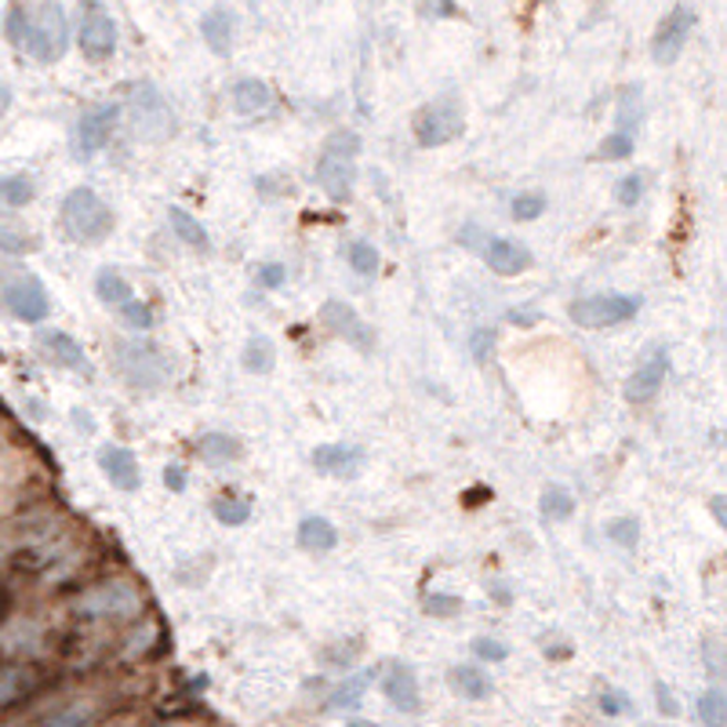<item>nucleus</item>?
I'll use <instances>...</instances> for the list:
<instances>
[{
	"mask_svg": "<svg viewBox=\"0 0 727 727\" xmlns=\"http://www.w3.org/2000/svg\"><path fill=\"white\" fill-rule=\"evenodd\" d=\"M8 41L36 62H55L70 48V19L59 4H15L8 8Z\"/></svg>",
	"mask_w": 727,
	"mask_h": 727,
	"instance_id": "obj_1",
	"label": "nucleus"
},
{
	"mask_svg": "<svg viewBox=\"0 0 727 727\" xmlns=\"http://www.w3.org/2000/svg\"><path fill=\"white\" fill-rule=\"evenodd\" d=\"M143 611L146 597L131 579H103L95 586H84L70 600V615L87 625H128L139 622Z\"/></svg>",
	"mask_w": 727,
	"mask_h": 727,
	"instance_id": "obj_2",
	"label": "nucleus"
},
{
	"mask_svg": "<svg viewBox=\"0 0 727 727\" xmlns=\"http://www.w3.org/2000/svg\"><path fill=\"white\" fill-rule=\"evenodd\" d=\"M59 222L73 244H103L113 233V211L103 197L87 186L70 190L59 208Z\"/></svg>",
	"mask_w": 727,
	"mask_h": 727,
	"instance_id": "obj_3",
	"label": "nucleus"
},
{
	"mask_svg": "<svg viewBox=\"0 0 727 727\" xmlns=\"http://www.w3.org/2000/svg\"><path fill=\"white\" fill-rule=\"evenodd\" d=\"M360 154V135L357 131H335L328 135V146L317 160V182L320 190L328 193L335 204H343L354 193V179H357V168H354V157Z\"/></svg>",
	"mask_w": 727,
	"mask_h": 727,
	"instance_id": "obj_4",
	"label": "nucleus"
},
{
	"mask_svg": "<svg viewBox=\"0 0 727 727\" xmlns=\"http://www.w3.org/2000/svg\"><path fill=\"white\" fill-rule=\"evenodd\" d=\"M462 131H466V113H462L455 95L433 98V103H425L419 109V117H415V139L425 149L455 143Z\"/></svg>",
	"mask_w": 727,
	"mask_h": 727,
	"instance_id": "obj_5",
	"label": "nucleus"
},
{
	"mask_svg": "<svg viewBox=\"0 0 727 727\" xmlns=\"http://www.w3.org/2000/svg\"><path fill=\"white\" fill-rule=\"evenodd\" d=\"M636 309H641V303L633 295H586L568 306V317L579 328H611V324L630 320Z\"/></svg>",
	"mask_w": 727,
	"mask_h": 727,
	"instance_id": "obj_6",
	"label": "nucleus"
},
{
	"mask_svg": "<svg viewBox=\"0 0 727 727\" xmlns=\"http://www.w3.org/2000/svg\"><path fill=\"white\" fill-rule=\"evenodd\" d=\"M44 687V670L36 662H0V717L19 709Z\"/></svg>",
	"mask_w": 727,
	"mask_h": 727,
	"instance_id": "obj_7",
	"label": "nucleus"
},
{
	"mask_svg": "<svg viewBox=\"0 0 727 727\" xmlns=\"http://www.w3.org/2000/svg\"><path fill=\"white\" fill-rule=\"evenodd\" d=\"M695 22H698L695 8H687V4H676L670 15L658 22V33H655V41H651V55H655L658 66H670V62L681 59Z\"/></svg>",
	"mask_w": 727,
	"mask_h": 727,
	"instance_id": "obj_8",
	"label": "nucleus"
},
{
	"mask_svg": "<svg viewBox=\"0 0 727 727\" xmlns=\"http://www.w3.org/2000/svg\"><path fill=\"white\" fill-rule=\"evenodd\" d=\"M0 303L11 313V317H19L22 324H41L48 313H52V298H48L44 284L36 277H19L4 284V292H0Z\"/></svg>",
	"mask_w": 727,
	"mask_h": 727,
	"instance_id": "obj_9",
	"label": "nucleus"
},
{
	"mask_svg": "<svg viewBox=\"0 0 727 727\" xmlns=\"http://www.w3.org/2000/svg\"><path fill=\"white\" fill-rule=\"evenodd\" d=\"M131 113H135V131L146 135V139H165L171 131V109L154 84L131 87Z\"/></svg>",
	"mask_w": 727,
	"mask_h": 727,
	"instance_id": "obj_10",
	"label": "nucleus"
},
{
	"mask_svg": "<svg viewBox=\"0 0 727 727\" xmlns=\"http://www.w3.org/2000/svg\"><path fill=\"white\" fill-rule=\"evenodd\" d=\"M320 324L328 331H335L338 338H346V343L360 349V354L375 349V328L368 320H360V313L354 306L338 303V298H328V303L320 306Z\"/></svg>",
	"mask_w": 727,
	"mask_h": 727,
	"instance_id": "obj_11",
	"label": "nucleus"
},
{
	"mask_svg": "<svg viewBox=\"0 0 727 727\" xmlns=\"http://www.w3.org/2000/svg\"><path fill=\"white\" fill-rule=\"evenodd\" d=\"M117 117H120V109L113 106V103H103V106L87 109L84 117H81V124H77V154L81 157H95L98 149L109 143L113 128H117Z\"/></svg>",
	"mask_w": 727,
	"mask_h": 727,
	"instance_id": "obj_12",
	"label": "nucleus"
},
{
	"mask_svg": "<svg viewBox=\"0 0 727 727\" xmlns=\"http://www.w3.org/2000/svg\"><path fill=\"white\" fill-rule=\"evenodd\" d=\"M81 48L87 59L103 62L113 55V48H117V22L109 19V11L103 8H87L84 19H81Z\"/></svg>",
	"mask_w": 727,
	"mask_h": 727,
	"instance_id": "obj_13",
	"label": "nucleus"
},
{
	"mask_svg": "<svg viewBox=\"0 0 727 727\" xmlns=\"http://www.w3.org/2000/svg\"><path fill=\"white\" fill-rule=\"evenodd\" d=\"M98 717H103V698L81 695V698L62 702L55 709H48L44 717H36L30 727H95Z\"/></svg>",
	"mask_w": 727,
	"mask_h": 727,
	"instance_id": "obj_14",
	"label": "nucleus"
},
{
	"mask_svg": "<svg viewBox=\"0 0 727 727\" xmlns=\"http://www.w3.org/2000/svg\"><path fill=\"white\" fill-rule=\"evenodd\" d=\"M98 470H103V476L117 487V492H139V484H143L139 459H135L128 447L106 444L103 451H98Z\"/></svg>",
	"mask_w": 727,
	"mask_h": 727,
	"instance_id": "obj_15",
	"label": "nucleus"
},
{
	"mask_svg": "<svg viewBox=\"0 0 727 727\" xmlns=\"http://www.w3.org/2000/svg\"><path fill=\"white\" fill-rule=\"evenodd\" d=\"M313 470L324 473V476H338V481L360 476L364 447H357V444H320V447H313Z\"/></svg>",
	"mask_w": 727,
	"mask_h": 727,
	"instance_id": "obj_16",
	"label": "nucleus"
},
{
	"mask_svg": "<svg viewBox=\"0 0 727 727\" xmlns=\"http://www.w3.org/2000/svg\"><path fill=\"white\" fill-rule=\"evenodd\" d=\"M117 368L128 375L131 382L139 386H154L160 375H165V364H160L154 346H139V343H120L117 346Z\"/></svg>",
	"mask_w": 727,
	"mask_h": 727,
	"instance_id": "obj_17",
	"label": "nucleus"
},
{
	"mask_svg": "<svg viewBox=\"0 0 727 727\" xmlns=\"http://www.w3.org/2000/svg\"><path fill=\"white\" fill-rule=\"evenodd\" d=\"M670 375V354L666 349H655L651 360H644L641 368L630 375V382H625V397L633 400V404H644V400L658 397L662 382H666Z\"/></svg>",
	"mask_w": 727,
	"mask_h": 727,
	"instance_id": "obj_18",
	"label": "nucleus"
},
{
	"mask_svg": "<svg viewBox=\"0 0 727 727\" xmlns=\"http://www.w3.org/2000/svg\"><path fill=\"white\" fill-rule=\"evenodd\" d=\"M484 259L498 277H520V273L531 266V252L524 244L509 241V236H492V241L484 244Z\"/></svg>",
	"mask_w": 727,
	"mask_h": 727,
	"instance_id": "obj_19",
	"label": "nucleus"
},
{
	"mask_svg": "<svg viewBox=\"0 0 727 727\" xmlns=\"http://www.w3.org/2000/svg\"><path fill=\"white\" fill-rule=\"evenodd\" d=\"M36 346H41V354L59 364V368L66 371H92V364H87V354L81 349L77 338H70L66 331H44L41 338H36Z\"/></svg>",
	"mask_w": 727,
	"mask_h": 727,
	"instance_id": "obj_20",
	"label": "nucleus"
},
{
	"mask_svg": "<svg viewBox=\"0 0 727 727\" xmlns=\"http://www.w3.org/2000/svg\"><path fill=\"white\" fill-rule=\"evenodd\" d=\"M382 695L393 702L400 713H419L422 709V692H419V676L408 666H390L382 676Z\"/></svg>",
	"mask_w": 727,
	"mask_h": 727,
	"instance_id": "obj_21",
	"label": "nucleus"
},
{
	"mask_svg": "<svg viewBox=\"0 0 727 727\" xmlns=\"http://www.w3.org/2000/svg\"><path fill=\"white\" fill-rule=\"evenodd\" d=\"M233 27H236L233 11L222 8V4L204 11V19H200V33H204V41H208L211 52H219V55H225L233 48Z\"/></svg>",
	"mask_w": 727,
	"mask_h": 727,
	"instance_id": "obj_22",
	"label": "nucleus"
},
{
	"mask_svg": "<svg viewBox=\"0 0 727 727\" xmlns=\"http://www.w3.org/2000/svg\"><path fill=\"white\" fill-rule=\"evenodd\" d=\"M233 106L236 113H244V117H259V113H266L273 106V87L259 77H244L233 84Z\"/></svg>",
	"mask_w": 727,
	"mask_h": 727,
	"instance_id": "obj_23",
	"label": "nucleus"
},
{
	"mask_svg": "<svg viewBox=\"0 0 727 727\" xmlns=\"http://www.w3.org/2000/svg\"><path fill=\"white\" fill-rule=\"evenodd\" d=\"M295 542L309 549V554H328V549L338 546V531L331 520L324 517H306L298 520V531H295Z\"/></svg>",
	"mask_w": 727,
	"mask_h": 727,
	"instance_id": "obj_24",
	"label": "nucleus"
},
{
	"mask_svg": "<svg viewBox=\"0 0 727 727\" xmlns=\"http://www.w3.org/2000/svg\"><path fill=\"white\" fill-rule=\"evenodd\" d=\"M168 222H171V230H175V236H179L182 244L197 247V252H208V247H211L208 230L186 208H168Z\"/></svg>",
	"mask_w": 727,
	"mask_h": 727,
	"instance_id": "obj_25",
	"label": "nucleus"
},
{
	"mask_svg": "<svg viewBox=\"0 0 727 727\" xmlns=\"http://www.w3.org/2000/svg\"><path fill=\"white\" fill-rule=\"evenodd\" d=\"M451 684H455L459 695H466L473 702H481V698H487L495 692L492 676H487L484 670H476V666H455L451 670Z\"/></svg>",
	"mask_w": 727,
	"mask_h": 727,
	"instance_id": "obj_26",
	"label": "nucleus"
},
{
	"mask_svg": "<svg viewBox=\"0 0 727 727\" xmlns=\"http://www.w3.org/2000/svg\"><path fill=\"white\" fill-rule=\"evenodd\" d=\"M95 295L103 298L106 306H124V303H131V284L124 281L117 270H98Z\"/></svg>",
	"mask_w": 727,
	"mask_h": 727,
	"instance_id": "obj_27",
	"label": "nucleus"
},
{
	"mask_svg": "<svg viewBox=\"0 0 727 727\" xmlns=\"http://www.w3.org/2000/svg\"><path fill=\"white\" fill-rule=\"evenodd\" d=\"M641 113H644L641 87H636V84L622 87V95H619V135H633L636 124H641Z\"/></svg>",
	"mask_w": 727,
	"mask_h": 727,
	"instance_id": "obj_28",
	"label": "nucleus"
},
{
	"mask_svg": "<svg viewBox=\"0 0 727 727\" xmlns=\"http://www.w3.org/2000/svg\"><path fill=\"white\" fill-rule=\"evenodd\" d=\"M371 681H375L371 670L357 673L354 681H346V684L328 698V709H354V706H360V698H364V692L371 687Z\"/></svg>",
	"mask_w": 727,
	"mask_h": 727,
	"instance_id": "obj_29",
	"label": "nucleus"
},
{
	"mask_svg": "<svg viewBox=\"0 0 727 727\" xmlns=\"http://www.w3.org/2000/svg\"><path fill=\"white\" fill-rule=\"evenodd\" d=\"M346 259H349V270L360 273V277H375V273H379V266H382L379 247L368 244V241H354V244H349V247H346Z\"/></svg>",
	"mask_w": 727,
	"mask_h": 727,
	"instance_id": "obj_30",
	"label": "nucleus"
},
{
	"mask_svg": "<svg viewBox=\"0 0 727 727\" xmlns=\"http://www.w3.org/2000/svg\"><path fill=\"white\" fill-rule=\"evenodd\" d=\"M273 364H277V354H273V343L262 335H252L244 346V368L252 375H262V371H273Z\"/></svg>",
	"mask_w": 727,
	"mask_h": 727,
	"instance_id": "obj_31",
	"label": "nucleus"
},
{
	"mask_svg": "<svg viewBox=\"0 0 727 727\" xmlns=\"http://www.w3.org/2000/svg\"><path fill=\"white\" fill-rule=\"evenodd\" d=\"M197 451L208 462H230V459L241 455V444H236L233 436H225V433H204L197 441Z\"/></svg>",
	"mask_w": 727,
	"mask_h": 727,
	"instance_id": "obj_32",
	"label": "nucleus"
},
{
	"mask_svg": "<svg viewBox=\"0 0 727 727\" xmlns=\"http://www.w3.org/2000/svg\"><path fill=\"white\" fill-rule=\"evenodd\" d=\"M211 513H215L219 524H230V528H236V524L252 520V503H247V498H236V495H222V498H215Z\"/></svg>",
	"mask_w": 727,
	"mask_h": 727,
	"instance_id": "obj_33",
	"label": "nucleus"
},
{
	"mask_svg": "<svg viewBox=\"0 0 727 727\" xmlns=\"http://www.w3.org/2000/svg\"><path fill=\"white\" fill-rule=\"evenodd\" d=\"M33 200V182L27 175H8L0 179V208H22Z\"/></svg>",
	"mask_w": 727,
	"mask_h": 727,
	"instance_id": "obj_34",
	"label": "nucleus"
},
{
	"mask_svg": "<svg viewBox=\"0 0 727 727\" xmlns=\"http://www.w3.org/2000/svg\"><path fill=\"white\" fill-rule=\"evenodd\" d=\"M538 509H542L546 520H568L575 513V498L568 495V487H546Z\"/></svg>",
	"mask_w": 727,
	"mask_h": 727,
	"instance_id": "obj_35",
	"label": "nucleus"
},
{
	"mask_svg": "<svg viewBox=\"0 0 727 727\" xmlns=\"http://www.w3.org/2000/svg\"><path fill=\"white\" fill-rule=\"evenodd\" d=\"M724 717H727V698H724V692H706L698 698V720L706 724V727H724Z\"/></svg>",
	"mask_w": 727,
	"mask_h": 727,
	"instance_id": "obj_36",
	"label": "nucleus"
},
{
	"mask_svg": "<svg viewBox=\"0 0 727 727\" xmlns=\"http://www.w3.org/2000/svg\"><path fill=\"white\" fill-rule=\"evenodd\" d=\"M513 219L517 222H531V219H538L546 211V197L542 193H517L513 197Z\"/></svg>",
	"mask_w": 727,
	"mask_h": 727,
	"instance_id": "obj_37",
	"label": "nucleus"
},
{
	"mask_svg": "<svg viewBox=\"0 0 727 727\" xmlns=\"http://www.w3.org/2000/svg\"><path fill=\"white\" fill-rule=\"evenodd\" d=\"M30 247H36V241L27 230H15V225H0V252L22 255V252H30Z\"/></svg>",
	"mask_w": 727,
	"mask_h": 727,
	"instance_id": "obj_38",
	"label": "nucleus"
},
{
	"mask_svg": "<svg viewBox=\"0 0 727 727\" xmlns=\"http://www.w3.org/2000/svg\"><path fill=\"white\" fill-rule=\"evenodd\" d=\"M120 320L128 324V328H135V331H149V328H154V309L131 298V303L120 306Z\"/></svg>",
	"mask_w": 727,
	"mask_h": 727,
	"instance_id": "obj_39",
	"label": "nucleus"
},
{
	"mask_svg": "<svg viewBox=\"0 0 727 727\" xmlns=\"http://www.w3.org/2000/svg\"><path fill=\"white\" fill-rule=\"evenodd\" d=\"M633 154V135H608L604 143H600V149H597V157L600 160H625Z\"/></svg>",
	"mask_w": 727,
	"mask_h": 727,
	"instance_id": "obj_40",
	"label": "nucleus"
},
{
	"mask_svg": "<svg viewBox=\"0 0 727 727\" xmlns=\"http://www.w3.org/2000/svg\"><path fill=\"white\" fill-rule=\"evenodd\" d=\"M473 655L481 658V662H506L509 647L503 641H492V636H476V641H473Z\"/></svg>",
	"mask_w": 727,
	"mask_h": 727,
	"instance_id": "obj_41",
	"label": "nucleus"
},
{
	"mask_svg": "<svg viewBox=\"0 0 727 727\" xmlns=\"http://www.w3.org/2000/svg\"><path fill=\"white\" fill-rule=\"evenodd\" d=\"M608 538H611V542H619V546H630V549H633V546H636V538H641V524L630 520V517H625V520H615V524H608Z\"/></svg>",
	"mask_w": 727,
	"mask_h": 727,
	"instance_id": "obj_42",
	"label": "nucleus"
},
{
	"mask_svg": "<svg viewBox=\"0 0 727 727\" xmlns=\"http://www.w3.org/2000/svg\"><path fill=\"white\" fill-rule=\"evenodd\" d=\"M425 611H430V615L451 619V615H459V611H462V600L447 597V593H433V597H425Z\"/></svg>",
	"mask_w": 727,
	"mask_h": 727,
	"instance_id": "obj_43",
	"label": "nucleus"
},
{
	"mask_svg": "<svg viewBox=\"0 0 727 727\" xmlns=\"http://www.w3.org/2000/svg\"><path fill=\"white\" fill-rule=\"evenodd\" d=\"M641 193H644V179L641 175H625V179L619 182V200L625 208H633L636 200H641Z\"/></svg>",
	"mask_w": 727,
	"mask_h": 727,
	"instance_id": "obj_44",
	"label": "nucleus"
},
{
	"mask_svg": "<svg viewBox=\"0 0 727 727\" xmlns=\"http://www.w3.org/2000/svg\"><path fill=\"white\" fill-rule=\"evenodd\" d=\"M186 484H190V476H186V470L179 466V462H168V466H165V487H168V492L182 495V492H186Z\"/></svg>",
	"mask_w": 727,
	"mask_h": 727,
	"instance_id": "obj_45",
	"label": "nucleus"
},
{
	"mask_svg": "<svg viewBox=\"0 0 727 727\" xmlns=\"http://www.w3.org/2000/svg\"><path fill=\"white\" fill-rule=\"evenodd\" d=\"M284 277H287V270L281 266V262H270V266H262V270H259V284H262V287H270V292H273V287H281Z\"/></svg>",
	"mask_w": 727,
	"mask_h": 727,
	"instance_id": "obj_46",
	"label": "nucleus"
},
{
	"mask_svg": "<svg viewBox=\"0 0 727 727\" xmlns=\"http://www.w3.org/2000/svg\"><path fill=\"white\" fill-rule=\"evenodd\" d=\"M470 346H473V357L484 364V360H487V349L495 346V331H473Z\"/></svg>",
	"mask_w": 727,
	"mask_h": 727,
	"instance_id": "obj_47",
	"label": "nucleus"
},
{
	"mask_svg": "<svg viewBox=\"0 0 727 727\" xmlns=\"http://www.w3.org/2000/svg\"><path fill=\"white\" fill-rule=\"evenodd\" d=\"M655 695H658V713H666V717H676V713H681V702L673 698V692L666 684H655Z\"/></svg>",
	"mask_w": 727,
	"mask_h": 727,
	"instance_id": "obj_48",
	"label": "nucleus"
},
{
	"mask_svg": "<svg viewBox=\"0 0 727 727\" xmlns=\"http://www.w3.org/2000/svg\"><path fill=\"white\" fill-rule=\"evenodd\" d=\"M600 709H604V713H611V717H619V713H625V698H622L619 692H608V695H600Z\"/></svg>",
	"mask_w": 727,
	"mask_h": 727,
	"instance_id": "obj_49",
	"label": "nucleus"
},
{
	"mask_svg": "<svg viewBox=\"0 0 727 727\" xmlns=\"http://www.w3.org/2000/svg\"><path fill=\"white\" fill-rule=\"evenodd\" d=\"M492 597L498 600V604H509V600H513V597H509V589H506L503 582H492Z\"/></svg>",
	"mask_w": 727,
	"mask_h": 727,
	"instance_id": "obj_50",
	"label": "nucleus"
},
{
	"mask_svg": "<svg viewBox=\"0 0 727 727\" xmlns=\"http://www.w3.org/2000/svg\"><path fill=\"white\" fill-rule=\"evenodd\" d=\"M8 106H11V87L8 84H0V117L8 113Z\"/></svg>",
	"mask_w": 727,
	"mask_h": 727,
	"instance_id": "obj_51",
	"label": "nucleus"
},
{
	"mask_svg": "<svg viewBox=\"0 0 727 727\" xmlns=\"http://www.w3.org/2000/svg\"><path fill=\"white\" fill-rule=\"evenodd\" d=\"M713 517H717V524H724V498H713Z\"/></svg>",
	"mask_w": 727,
	"mask_h": 727,
	"instance_id": "obj_52",
	"label": "nucleus"
},
{
	"mask_svg": "<svg viewBox=\"0 0 727 727\" xmlns=\"http://www.w3.org/2000/svg\"><path fill=\"white\" fill-rule=\"evenodd\" d=\"M349 727H375V724H368V720H354V724H349Z\"/></svg>",
	"mask_w": 727,
	"mask_h": 727,
	"instance_id": "obj_53",
	"label": "nucleus"
}]
</instances>
